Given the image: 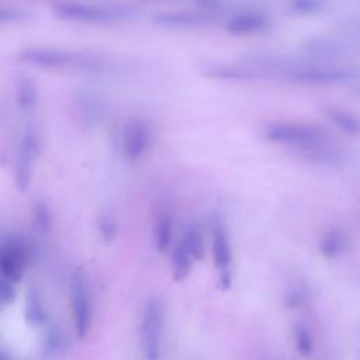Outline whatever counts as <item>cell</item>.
<instances>
[{"mask_svg":"<svg viewBox=\"0 0 360 360\" xmlns=\"http://www.w3.org/2000/svg\"><path fill=\"white\" fill-rule=\"evenodd\" d=\"M17 59L25 65L41 69L68 70L86 75H107L115 69V65L104 56L52 46L22 48L17 53Z\"/></svg>","mask_w":360,"mask_h":360,"instance_id":"1","label":"cell"},{"mask_svg":"<svg viewBox=\"0 0 360 360\" xmlns=\"http://www.w3.org/2000/svg\"><path fill=\"white\" fill-rule=\"evenodd\" d=\"M263 135L269 142L292 148L295 152L330 141L325 129L312 124L294 121L270 122L264 127Z\"/></svg>","mask_w":360,"mask_h":360,"instance_id":"2","label":"cell"},{"mask_svg":"<svg viewBox=\"0 0 360 360\" xmlns=\"http://www.w3.org/2000/svg\"><path fill=\"white\" fill-rule=\"evenodd\" d=\"M166 307L162 298H149L139 323V346L146 360H159L163 350Z\"/></svg>","mask_w":360,"mask_h":360,"instance_id":"3","label":"cell"},{"mask_svg":"<svg viewBox=\"0 0 360 360\" xmlns=\"http://www.w3.org/2000/svg\"><path fill=\"white\" fill-rule=\"evenodd\" d=\"M58 20L82 24H112L124 18L121 10L73 0H58L51 7Z\"/></svg>","mask_w":360,"mask_h":360,"instance_id":"4","label":"cell"},{"mask_svg":"<svg viewBox=\"0 0 360 360\" xmlns=\"http://www.w3.org/2000/svg\"><path fill=\"white\" fill-rule=\"evenodd\" d=\"M210 233L212 262L218 273V281L222 290H228L233 280V250L226 222L221 215L212 217Z\"/></svg>","mask_w":360,"mask_h":360,"instance_id":"5","label":"cell"},{"mask_svg":"<svg viewBox=\"0 0 360 360\" xmlns=\"http://www.w3.org/2000/svg\"><path fill=\"white\" fill-rule=\"evenodd\" d=\"M69 297L75 333L77 339H84L93 323V304L89 283L80 270H75L70 276Z\"/></svg>","mask_w":360,"mask_h":360,"instance_id":"6","label":"cell"},{"mask_svg":"<svg viewBox=\"0 0 360 360\" xmlns=\"http://www.w3.org/2000/svg\"><path fill=\"white\" fill-rule=\"evenodd\" d=\"M41 152V134L35 125H28L21 134L14 165V183L18 191L25 193L32 180V167Z\"/></svg>","mask_w":360,"mask_h":360,"instance_id":"7","label":"cell"},{"mask_svg":"<svg viewBox=\"0 0 360 360\" xmlns=\"http://www.w3.org/2000/svg\"><path fill=\"white\" fill-rule=\"evenodd\" d=\"M28 263V249L21 239H4L0 250V273L1 278L18 283L22 278Z\"/></svg>","mask_w":360,"mask_h":360,"instance_id":"8","label":"cell"},{"mask_svg":"<svg viewBox=\"0 0 360 360\" xmlns=\"http://www.w3.org/2000/svg\"><path fill=\"white\" fill-rule=\"evenodd\" d=\"M152 141V131L142 120H131L122 131V152L129 162L141 160L148 152Z\"/></svg>","mask_w":360,"mask_h":360,"instance_id":"9","label":"cell"},{"mask_svg":"<svg viewBox=\"0 0 360 360\" xmlns=\"http://www.w3.org/2000/svg\"><path fill=\"white\" fill-rule=\"evenodd\" d=\"M152 22L159 27L165 28H174V30H190V28H200L210 25L215 21V15L210 11H163L156 13L152 15Z\"/></svg>","mask_w":360,"mask_h":360,"instance_id":"10","label":"cell"},{"mask_svg":"<svg viewBox=\"0 0 360 360\" xmlns=\"http://www.w3.org/2000/svg\"><path fill=\"white\" fill-rule=\"evenodd\" d=\"M202 75L219 79V80H236V82H245V80H257L264 79V75L262 69L246 60L240 65H232V63H208L202 68Z\"/></svg>","mask_w":360,"mask_h":360,"instance_id":"11","label":"cell"},{"mask_svg":"<svg viewBox=\"0 0 360 360\" xmlns=\"http://www.w3.org/2000/svg\"><path fill=\"white\" fill-rule=\"evenodd\" d=\"M270 20L266 14L259 11H243L235 14L225 25L226 32L231 35H257L267 31Z\"/></svg>","mask_w":360,"mask_h":360,"instance_id":"12","label":"cell"},{"mask_svg":"<svg viewBox=\"0 0 360 360\" xmlns=\"http://www.w3.org/2000/svg\"><path fill=\"white\" fill-rule=\"evenodd\" d=\"M174 233V221L173 215L166 208H159L153 217L152 222V242L155 250L165 253L172 245Z\"/></svg>","mask_w":360,"mask_h":360,"instance_id":"13","label":"cell"},{"mask_svg":"<svg viewBox=\"0 0 360 360\" xmlns=\"http://www.w3.org/2000/svg\"><path fill=\"white\" fill-rule=\"evenodd\" d=\"M69 347V339L65 329L58 323L46 325L41 340L42 356L48 360H56L65 356Z\"/></svg>","mask_w":360,"mask_h":360,"instance_id":"14","label":"cell"},{"mask_svg":"<svg viewBox=\"0 0 360 360\" xmlns=\"http://www.w3.org/2000/svg\"><path fill=\"white\" fill-rule=\"evenodd\" d=\"M349 245L350 239L346 231L339 226H330L322 232L318 242V250L326 259H338L347 250Z\"/></svg>","mask_w":360,"mask_h":360,"instance_id":"15","label":"cell"},{"mask_svg":"<svg viewBox=\"0 0 360 360\" xmlns=\"http://www.w3.org/2000/svg\"><path fill=\"white\" fill-rule=\"evenodd\" d=\"M24 316H25V322L32 328H41L46 325V319H48L46 308H45L42 295L37 287H31L25 292Z\"/></svg>","mask_w":360,"mask_h":360,"instance_id":"16","label":"cell"},{"mask_svg":"<svg viewBox=\"0 0 360 360\" xmlns=\"http://www.w3.org/2000/svg\"><path fill=\"white\" fill-rule=\"evenodd\" d=\"M38 100H39V91L35 80H32V77L25 75L18 76L15 82V103L18 108L25 114L34 112V110L37 108Z\"/></svg>","mask_w":360,"mask_h":360,"instance_id":"17","label":"cell"},{"mask_svg":"<svg viewBox=\"0 0 360 360\" xmlns=\"http://www.w3.org/2000/svg\"><path fill=\"white\" fill-rule=\"evenodd\" d=\"M195 259L186 246V243L180 239L173 250H172V257H170V267H172V276L176 281H183L188 277L193 264Z\"/></svg>","mask_w":360,"mask_h":360,"instance_id":"18","label":"cell"},{"mask_svg":"<svg viewBox=\"0 0 360 360\" xmlns=\"http://www.w3.org/2000/svg\"><path fill=\"white\" fill-rule=\"evenodd\" d=\"M329 120L346 135L349 136H360V117L352 111L342 108H329L328 110Z\"/></svg>","mask_w":360,"mask_h":360,"instance_id":"19","label":"cell"},{"mask_svg":"<svg viewBox=\"0 0 360 360\" xmlns=\"http://www.w3.org/2000/svg\"><path fill=\"white\" fill-rule=\"evenodd\" d=\"M181 240L186 243V246L188 248V250L191 252V255L194 256L195 262L201 260L205 255V245H204V235L201 232V228L197 224H190L183 236Z\"/></svg>","mask_w":360,"mask_h":360,"instance_id":"20","label":"cell"},{"mask_svg":"<svg viewBox=\"0 0 360 360\" xmlns=\"http://www.w3.org/2000/svg\"><path fill=\"white\" fill-rule=\"evenodd\" d=\"M31 217H32V224L34 226L41 232V233H49L53 226V219H52V211L49 205L42 201L37 200L32 204L31 210Z\"/></svg>","mask_w":360,"mask_h":360,"instance_id":"21","label":"cell"},{"mask_svg":"<svg viewBox=\"0 0 360 360\" xmlns=\"http://www.w3.org/2000/svg\"><path fill=\"white\" fill-rule=\"evenodd\" d=\"M292 335H294V346L298 354L302 357L311 356L314 352V338H312L311 329L305 323L298 322L294 325Z\"/></svg>","mask_w":360,"mask_h":360,"instance_id":"22","label":"cell"},{"mask_svg":"<svg viewBox=\"0 0 360 360\" xmlns=\"http://www.w3.org/2000/svg\"><path fill=\"white\" fill-rule=\"evenodd\" d=\"M284 305L290 309H297L308 301V292L302 285H292L284 292Z\"/></svg>","mask_w":360,"mask_h":360,"instance_id":"23","label":"cell"},{"mask_svg":"<svg viewBox=\"0 0 360 360\" xmlns=\"http://www.w3.org/2000/svg\"><path fill=\"white\" fill-rule=\"evenodd\" d=\"M98 232L105 242H112L117 235V222L111 214H103L97 222Z\"/></svg>","mask_w":360,"mask_h":360,"instance_id":"24","label":"cell"},{"mask_svg":"<svg viewBox=\"0 0 360 360\" xmlns=\"http://www.w3.org/2000/svg\"><path fill=\"white\" fill-rule=\"evenodd\" d=\"M17 283L14 281H10V280H6V278H1V283H0V301L3 305H10L15 301L17 298V287H15Z\"/></svg>","mask_w":360,"mask_h":360,"instance_id":"25","label":"cell"},{"mask_svg":"<svg viewBox=\"0 0 360 360\" xmlns=\"http://www.w3.org/2000/svg\"><path fill=\"white\" fill-rule=\"evenodd\" d=\"M292 7L297 11H312L316 8V0H292Z\"/></svg>","mask_w":360,"mask_h":360,"instance_id":"26","label":"cell"},{"mask_svg":"<svg viewBox=\"0 0 360 360\" xmlns=\"http://www.w3.org/2000/svg\"><path fill=\"white\" fill-rule=\"evenodd\" d=\"M1 360H10V359L6 354H1Z\"/></svg>","mask_w":360,"mask_h":360,"instance_id":"27","label":"cell"}]
</instances>
